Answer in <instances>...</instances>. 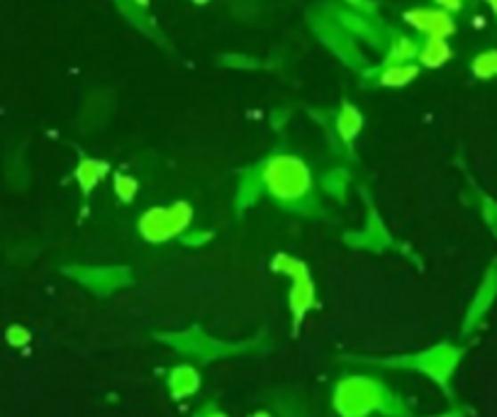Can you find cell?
Instances as JSON below:
<instances>
[{"label":"cell","instance_id":"6da1fadb","mask_svg":"<svg viewBox=\"0 0 497 417\" xmlns=\"http://www.w3.org/2000/svg\"><path fill=\"white\" fill-rule=\"evenodd\" d=\"M266 191L281 203H297L313 191V174L303 159L293 154H278L268 159L261 171Z\"/></svg>","mask_w":497,"mask_h":417},{"label":"cell","instance_id":"7a4b0ae2","mask_svg":"<svg viewBox=\"0 0 497 417\" xmlns=\"http://www.w3.org/2000/svg\"><path fill=\"white\" fill-rule=\"evenodd\" d=\"M383 405H386L383 386L361 376L341 380L334 393V408L341 417H369L373 410H380Z\"/></svg>","mask_w":497,"mask_h":417},{"label":"cell","instance_id":"3957f363","mask_svg":"<svg viewBox=\"0 0 497 417\" xmlns=\"http://www.w3.org/2000/svg\"><path fill=\"white\" fill-rule=\"evenodd\" d=\"M193 223V208L178 200L171 208H151L139 217V234L147 241L161 244V241L171 240L183 234Z\"/></svg>","mask_w":497,"mask_h":417},{"label":"cell","instance_id":"277c9868","mask_svg":"<svg viewBox=\"0 0 497 417\" xmlns=\"http://www.w3.org/2000/svg\"><path fill=\"white\" fill-rule=\"evenodd\" d=\"M271 266H273V271H278V274H283V276H288L293 281L288 303H290L295 327H300L305 315H307L314 306L313 276H310V271H307V266H305L303 261L295 259L290 254H276V259H273Z\"/></svg>","mask_w":497,"mask_h":417},{"label":"cell","instance_id":"5b68a950","mask_svg":"<svg viewBox=\"0 0 497 417\" xmlns=\"http://www.w3.org/2000/svg\"><path fill=\"white\" fill-rule=\"evenodd\" d=\"M405 22L417 32L427 35V39H449L453 35V25L449 10L444 8H412L405 12Z\"/></svg>","mask_w":497,"mask_h":417},{"label":"cell","instance_id":"8992f818","mask_svg":"<svg viewBox=\"0 0 497 417\" xmlns=\"http://www.w3.org/2000/svg\"><path fill=\"white\" fill-rule=\"evenodd\" d=\"M108 174H110V164L102 161V159H81L74 171L76 184H78L83 195H91L93 188H98Z\"/></svg>","mask_w":497,"mask_h":417},{"label":"cell","instance_id":"52a82bcc","mask_svg":"<svg viewBox=\"0 0 497 417\" xmlns=\"http://www.w3.org/2000/svg\"><path fill=\"white\" fill-rule=\"evenodd\" d=\"M361 130H363V115H361L356 105L344 102L339 115H337V132H339L341 142L349 144V142H354V139L359 137Z\"/></svg>","mask_w":497,"mask_h":417},{"label":"cell","instance_id":"ba28073f","mask_svg":"<svg viewBox=\"0 0 497 417\" xmlns=\"http://www.w3.org/2000/svg\"><path fill=\"white\" fill-rule=\"evenodd\" d=\"M417 59H420V64L427 66V69H439V66H444L452 59V46L446 45V39L429 37L420 46Z\"/></svg>","mask_w":497,"mask_h":417},{"label":"cell","instance_id":"9c48e42d","mask_svg":"<svg viewBox=\"0 0 497 417\" xmlns=\"http://www.w3.org/2000/svg\"><path fill=\"white\" fill-rule=\"evenodd\" d=\"M168 386H171V393L175 398H188V396H193L195 390L200 388V376H198V371L193 366H178V369L171 371Z\"/></svg>","mask_w":497,"mask_h":417},{"label":"cell","instance_id":"30bf717a","mask_svg":"<svg viewBox=\"0 0 497 417\" xmlns=\"http://www.w3.org/2000/svg\"><path fill=\"white\" fill-rule=\"evenodd\" d=\"M417 76H420V66H414L412 61H407V64H387L380 71V86L403 88V86L412 84Z\"/></svg>","mask_w":497,"mask_h":417},{"label":"cell","instance_id":"8fae6325","mask_svg":"<svg viewBox=\"0 0 497 417\" xmlns=\"http://www.w3.org/2000/svg\"><path fill=\"white\" fill-rule=\"evenodd\" d=\"M417 52H420V46L414 45L412 39L395 37L390 45V52H387V64H407L417 56Z\"/></svg>","mask_w":497,"mask_h":417},{"label":"cell","instance_id":"7c38bea8","mask_svg":"<svg viewBox=\"0 0 497 417\" xmlns=\"http://www.w3.org/2000/svg\"><path fill=\"white\" fill-rule=\"evenodd\" d=\"M112 188H115V195L120 198L122 203H132L139 193V181L129 174H115Z\"/></svg>","mask_w":497,"mask_h":417},{"label":"cell","instance_id":"4fadbf2b","mask_svg":"<svg viewBox=\"0 0 497 417\" xmlns=\"http://www.w3.org/2000/svg\"><path fill=\"white\" fill-rule=\"evenodd\" d=\"M473 74L478 78H495L497 76V52H483L473 59Z\"/></svg>","mask_w":497,"mask_h":417},{"label":"cell","instance_id":"5bb4252c","mask_svg":"<svg viewBox=\"0 0 497 417\" xmlns=\"http://www.w3.org/2000/svg\"><path fill=\"white\" fill-rule=\"evenodd\" d=\"M8 339H10V344H15V347H20V344H28L29 332L28 330H22V327H12V330L8 332Z\"/></svg>","mask_w":497,"mask_h":417},{"label":"cell","instance_id":"9a60e30c","mask_svg":"<svg viewBox=\"0 0 497 417\" xmlns=\"http://www.w3.org/2000/svg\"><path fill=\"white\" fill-rule=\"evenodd\" d=\"M439 8H444V10H449V12H456V10L463 5V0H434Z\"/></svg>","mask_w":497,"mask_h":417},{"label":"cell","instance_id":"2e32d148","mask_svg":"<svg viewBox=\"0 0 497 417\" xmlns=\"http://www.w3.org/2000/svg\"><path fill=\"white\" fill-rule=\"evenodd\" d=\"M346 5H354V8H369V3L366 0H346Z\"/></svg>","mask_w":497,"mask_h":417},{"label":"cell","instance_id":"e0dca14e","mask_svg":"<svg viewBox=\"0 0 497 417\" xmlns=\"http://www.w3.org/2000/svg\"><path fill=\"white\" fill-rule=\"evenodd\" d=\"M132 3H137L139 8H147L149 5V0H132Z\"/></svg>","mask_w":497,"mask_h":417},{"label":"cell","instance_id":"ac0fdd59","mask_svg":"<svg viewBox=\"0 0 497 417\" xmlns=\"http://www.w3.org/2000/svg\"><path fill=\"white\" fill-rule=\"evenodd\" d=\"M488 5H490V8H493V12H495V15H497V0H488Z\"/></svg>","mask_w":497,"mask_h":417},{"label":"cell","instance_id":"d6986e66","mask_svg":"<svg viewBox=\"0 0 497 417\" xmlns=\"http://www.w3.org/2000/svg\"><path fill=\"white\" fill-rule=\"evenodd\" d=\"M195 5H205V3H210V0H193Z\"/></svg>","mask_w":497,"mask_h":417},{"label":"cell","instance_id":"ffe728a7","mask_svg":"<svg viewBox=\"0 0 497 417\" xmlns=\"http://www.w3.org/2000/svg\"><path fill=\"white\" fill-rule=\"evenodd\" d=\"M208 417H227V415H222V413H210Z\"/></svg>","mask_w":497,"mask_h":417},{"label":"cell","instance_id":"44dd1931","mask_svg":"<svg viewBox=\"0 0 497 417\" xmlns=\"http://www.w3.org/2000/svg\"><path fill=\"white\" fill-rule=\"evenodd\" d=\"M254 417H268V415H266V413H257V415H254Z\"/></svg>","mask_w":497,"mask_h":417}]
</instances>
